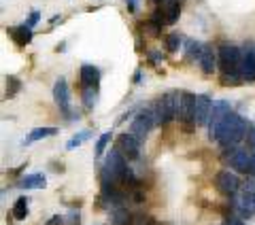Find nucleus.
<instances>
[{
	"mask_svg": "<svg viewBox=\"0 0 255 225\" xmlns=\"http://www.w3.org/2000/svg\"><path fill=\"white\" fill-rule=\"evenodd\" d=\"M247 125L249 123H247L241 115H236V112H228V117L223 119V123L219 127L217 142L221 144V147H226V149L236 147V144L245 138Z\"/></svg>",
	"mask_w": 255,
	"mask_h": 225,
	"instance_id": "obj_1",
	"label": "nucleus"
},
{
	"mask_svg": "<svg viewBox=\"0 0 255 225\" xmlns=\"http://www.w3.org/2000/svg\"><path fill=\"white\" fill-rule=\"evenodd\" d=\"M177 107H179V94H164L153 107V115H155V123H168L172 119H177Z\"/></svg>",
	"mask_w": 255,
	"mask_h": 225,
	"instance_id": "obj_2",
	"label": "nucleus"
},
{
	"mask_svg": "<svg viewBox=\"0 0 255 225\" xmlns=\"http://www.w3.org/2000/svg\"><path fill=\"white\" fill-rule=\"evenodd\" d=\"M234 208L243 219H251L255 215V181H247L243 189L234 196Z\"/></svg>",
	"mask_w": 255,
	"mask_h": 225,
	"instance_id": "obj_3",
	"label": "nucleus"
},
{
	"mask_svg": "<svg viewBox=\"0 0 255 225\" xmlns=\"http://www.w3.org/2000/svg\"><path fill=\"white\" fill-rule=\"evenodd\" d=\"M241 49L234 45H221L219 47V68L221 75H238L241 68Z\"/></svg>",
	"mask_w": 255,
	"mask_h": 225,
	"instance_id": "obj_4",
	"label": "nucleus"
},
{
	"mask_svg": "<svg viewBox=\"0 0 255 225\" xmlns=\"http://www.w3.org/2000/svg\"><path fill=\"white\" fill-rule=\"evenodd\" d=\"M223 159L230 164V168L236 172H243L251 174V166H253V153H249L247 149H241V147H230L226 151V155H223Z\"/></svg>",
	"mask_w": 255,
	"mask_h": 225,
	"instance_id": "obj_5",
	"label": "nucleus"
},
{
	"mask_svg": "<svg viewBox=\"0 0 255 225\" xmlns=\"http://www.w3.org/2000/svg\"><path fill=\"white\" fill-rule=\"evenodd\" d=\"M228 112H232V107H230L228 100H217L213 102L211 107V117H209V138L211 140H217V134H219V127L223 123V119L228 117Z\"/></svg>",
	"mask_w": 255,
	"mask_h": 225,
	"instance_id": "obj_6",
	"label": "nucleus"
},
{
	"mask_svg": "<svg viewBox=\"0 0 255 225\" xmlns=\"http://www.w3.org/2000/svg\"><path fill=\"white\" fill-rule=\"evenodd\" d=\"M153 125H155L153 109H142L138 115L134 117V121H132V125H130V132L142 142V140H145V136L151 132V127H153Z\"/></svg>",
	"mask_w": 255,
	"mask_h": 225,
	"instance_id": "obj_7",
	"label": "nucleus"
},
{
	"mask_svg": "<svg viewBox=\"0 0 255 225\" xmlns=\"http://www.w3.org/2000/svg\"><path fill=\"white\" fill-rule=\"evenodd\" d=\"M211 107L213 100L206 94H198L194 100V112H191V123L194 125H206L211 117Z\"/></svg>",
	"mask_w": 255,
	"mask_h": 225,
	"instance_id": "obj_8",
	"label": "nucleus"
},
{
	"mask_svg": "<svg viewBox=\"0 0 255 225\" xmlns=\"http://www.w3.org/2000/svg\"><path fill=\"white\" fill-rule=\"evenodd\" d=\"M215 185H217V189L223 196H230V198H234L238 191H241V179L230 170L217 172V176H215Z\"/></svg>",
	"mask_w": 255,
	"mask_h": 225,
	"instance_id": "obj_9",
	"label": "nucleus"
},
{
	"mask_svg": "<svg viewBox=\"0 0 255 225\" xmlns=\"http://www.w3.org/2000/svg\"><path fill=\"white\" fill-rule=\"evenodd\" d=\"M243 81H255V49L247 47L241 53V68H238Z\"/></svg>",
	"mask_w": 255,
	"mask_h": 225,
	"instance_id": "obj_10",
	"label": "nucleus"
},
{
	"mask_svg": "<svg viewBox=\"0 0 255 225\" xmlns=\"http://www.w3.org/2000/svg\"><path fill=\"white\" fill-rule=\"evenodd\" d=\"M117 149L124 153V157H128V159H136L138 157V153H140V140L134 136L132 132L130 134H122L119 136V144H117Z\"/></svg>",
	"mask_w": 255,
	"mask_h": 225,
	"instance_id": "obj_11",
	"label": "nucleus"
},
{
	"mask_svg": "<svg viewBox=\"0 0 255 225\" xmlns=\"http://www.w3.org/2000/svg\"><path fill=\"white\" fill-rule=\"evenodd\" d=\"M53 100H55L58 109L64 112V115H68V111H70V92H68V85H66V81H64L62 77L53 83Z\"/></svg>",
	"mask_w": 255,
	"mask_h": 225,
	"instance_id": "obj_12",
	"label": "nucleus"
},
{
	"mask_svg": "<svg viewBox=\"0 0 255 225\" xmlns=\"http://www.w3.org/2000/svg\"><path fill=\"white\" fill-rule=\"evenodd\" d=\"M194 100L196 96L189 92H183L179 96V107H177V119L181 123H191V112H194Z\"/></svg>",
	"mask_w": 255,
	"mask_h": 225,
	"instance_id": "obj_13",
	"label": "nucleus"
},
{
	"mask_svg": "<svg viewBox=\"0 0 255 225\" xmlns=\"http://www.w3.org/2000/svg\"><path fill=\"white\" fill-rule=\"evenodd\" d=\"M79 81L83 87H98L100 83V70L92 66V64H83L81 70H79Z\"/></svg>",
	"mask_w": 255,
	"mask_h": 225,
	"instance_id": "obj_14",
	"label": "nucleus"
},
{
	"mask_svg": "<svg viewBox=\"0 0 255 225\" xmlns=\"http://www.w3.org/2000/svg\"><path fill=\"white\" fill-rule=\"evenodd\" d=\"M198 64H200V68L204 75H213L215 70V64H217V58H215V51L211 45H202V53H200V60H198Z\"/></svg>",
	"mask_w": 255,
	"mask_h": 225,
	"instance_id": "obj_15",
	"label": "nucleus"
},
{
	"mask_svg": "<svg viewBox=\"0 0 255 225\" xmlns=\"http://www.w3.org/2000/svg\"><path fill=\"white\" fill-rule=\"evenodd\" d=\"M9 34L13 36V41L17 45H28L32 41V28H28L26 23H23V26H17V28H11Z\"/></svg>",
	"mask_w": 255,
	"mask_h": 225,
	"instance_id": "obj_16",
	"label": "nucleus"
},
{
	"mask_svg": "<svg viewBox=\"0 0 255 225\" xmlns=\"http://www.w3.org/2000/svg\"><path fill=\"white\" fill-rule=\"evenodd\" d=\"M55 134H58V130H55V127H34V130L28 134V138L23 140V144L36 142V140H41V138H47V136H55Z\"/></svg>",
	"mask_w": 255,
	"mask_h": 225,
	"instance_id": "obj_17",
	"label": "nucleus"
},
{
	"mask_svg": "<svg viewBox=\"0 0 255 225\" xmlns=\"http://www.w3.org/2000/svg\"><path fill=\"white\" fill-rule=\"evenodd\" d=\"M19 185L23 189H41V187H45V176L43 174H30Z\"/></svg>",
	"mask_w": 255,
	"mask_h": 225,
	"instance_id": "obj_18",
	"label": "nucleus"
},
{
	"mask_svg": "<svg viewBox=\"0 0 255 225\" xmlns=\"http://www.w3.org/2000/svg\"><path fill=\"white\" fill-rule=\"evenodd\" d=\"M13 217L17 221H21V219H26V217H28V198L26 196L17 198V202L13 204Z\"/></svg>",
	"mask_w": 255,
	"mask_h": 225,
	"instance_id": "obj_19",
	"label": "nucleus"
},
{
	"mask_svg": "<svg viewBox=\"0 0 255 225\" xmlns=\"http://www.w3.org/2000/svg\"><path fill=\"white\" fill-rule=\"evenodd\" d=\"M164 15H166V23H174L179 19V15H181V2H177V0H172V2L166 6V9H162Z\"/></svg>",
	"mask_w": 255,
	"mask_h": 225,
	"instance_id": "obj_20",
	"label": "nucleus"
},
{
	"mask_svg": "<svg viewBox=\"0 0 255 225\" xmlns=\"http://www.w3.org/2000/svg\"><path fill=\"white\" fill-rule=\"evenodd\" d=\"M98 102V90L96 87H83V104L87 111H92Z\"/></svg>",
	"mask_w": 255,
	"mask_h": 225,
	"instance_id": "obj_21",
	"label": "nucleus"
},
{
	"mask_svg": "<svg viewBox=\"0 0 255 225\" xmlns=\"http://www.w3.org/2000/svg\"><path fill=\"white\" fill-rule=\"evenodd\" d=\"M90 136H92V132H90V130H81V132H77V134L73 136V138L68 140L66 149H68V151H73V149H77V147H81V144H83L87 138H90Z\"/></svg>",
	"mask_w": 255,
	"mask_h": 225,
	"instance_id": "obj_22",
	"label": "nucleus"
},
{
	"mask_svg": "<svg viewBox=\"0 0 255 225\" xmlns=\"http://www.w3.org/2000/svg\"><path fill=\"white\" fill-rule=\"evenodd\" d=\"M185 51H187V60H200L202 45L196 41H185Z\"/></svg>",
	"mask_w": 255,
	"mask_h": 225,
	"instance_id": "obj_23",
	"label": "nucleus"
},
{
	"mask_svg": "<svg viewBox=\"0 0 255 225\" xmlns=\"http://www.w3.org/2000/svg\"><path fill=\"white\" fill-rule=\"evenodd\" d=\"M181 43H183L181 34H177V32H172V34H168V36H166V51H170V53L179 51Z\"/></svg>",
	"mask_w": 255,
	"mask_h": 225,
	"instance_id": "obj_24",
	"label": "nucleus"
},
{
	"mask_svg": "<svg viewBox=\"0 0 255 225\" xmlns=\"http://www.w3.org/2000/svg\"><path fill=\"white\" fill-rule=\"evenodd\" d=\"M130 221H132L130 213H128V211H124L122 206H119L117 211L113 213V225H130Z\"/></svg>",
	"mask_w": 255,
	"mask_h": 225,
	"instance_id": "obj_25",
	"label": "nucleus"
},
{
	"mask_svg": "<svg viewBox=\"0 0 255 225\" xmlns=\"http://www.w3.org/2000/svg\"><path fill=\"white\" fill-rule=\"evenodd\" d=\"M111 138H113V134H111V132H105L98 138V142H96V157L105 155V149H107V144L111 142Z\"/></svg>",
	"mask_w": 255,
	"mask_h": 225,
	"instance_id": "obj_26",
	"label": "nucleus"
},
{
	"mask_svg": "<svg viewBox=\"0 0 255 225\" xmlns=\"http://www.w3.org/2000/svg\"><path fill=\"white\" fill-rule=\"evenodd\" d=\"M145 32H149L151 36H159V34H162V26H159V23H155V21H151V19H149V23L145 26Z\"/></svg>",
	"mask_w": 255,
	"mask_h": 225,
	"instance_id": "obj_27",
	"label": "nucleus"
},
{
	"mask_svg": "<svg viewBox=\"0 0 255 225\" xmlns=\"http://www.w3.org/2000/svg\"><path fill=\"white\" fill-rule=\"evenodd\" d=\"M6 85H11V92H9V96H13V94H17L19 92V79L17 77H9L6 79Z\"/></svg>",
	"mask_w": 255,
	"mask_h": 225,
	"instance_id": "obj_28",
	"label": "nucleus"
},
{
	"mask_svg": "<svg viewBox=\"0 0 255 225\" xmlns=\"http://www.w3.org/2000/svg\"><path fill=\"white\" fill-rule=\"evenodd\" d=\"M245 140L251 144V147H255V125H247V134H245Z\"/></svg>",
	"mask_w": 255,
	"mask_h": 225,
	"instance_id": "obj_29",
	"label": "nucleus"
},
{
	"mask_svg": "<svg viewBox=\"0 0 255 225\" xmlns=\"http://www.w3.org/2000/svg\"><path fill=\"white\" fill-rule=\"evenodd\" d=\"M38 19H41V13H38V11H32V13L28 15V21H26V26H28V28H34L36 23H38Z\"/></svg>",
	"mask_w": 255,
	"mask_h": 225,
	"instance_id": "obj_30",
	"label": "nucleus"
},
{
	"mask_svg": "<svg viewBox=\"0 0 255 225\" xmlns=\"http://www.w3.org/2000/svg\"><path fill=\"white\" fill-rule=\"evenodd\" d=\"M223 225H245V221H243V217H228L223 221Z\"/></svg>",
	"mask_w": 255,
	"mask_h": 225,
	"instance_id": "obj_31",
	"label": "nucleus"
},
{
	"mask_svg": "<svg viewBox=\"0 0 255 225\" xmlns=\"http://www.w3.org/2000/svg\"><path fill=\"white\" fill-rule=\"evenodd\" d=\"M162 58H164V55L159 53V51H149V60H151V62H159Z\"/></svg>",
	"mask_w": 255,
	"mask_h": 225,
	"instance_id": "obj_32",
	"label": "nucleus"
},
{
	"mask_svg": "<svg viewBox=\"0 0 255 225\" xmlns=\"http://www.w3.org/2000/svg\"><path fill=\"white\" fill-rule=\"evenodd\" d=\"M124 2H126V6H128V11L130 13L136 11V0H124Z\"/></svg>",
	"mask_w": 255,
	"mask_h": 225,
	"instance_id": "obj_33",
	"label": "nucleus"
},
{
	"mask_svg": "<svg viewBox=\"0 0 255 225\" xmlns=\"http://www.w3.org/2000/svg\"><path fill=\"white\" fill-rule=\"evenodd\" d=\"M149 2H153V4H159V6H162V9H166V6H168V4L172 2V0H149Z\"/></svg>",
	"mask_w": 255,
	"mask_h": 225,
	"instance_id": "obj_34",
	"label": "nucleus"
},
{
	"mask_svg": "<svg viewBox=\"0 0 255 225\" xmlns=\"http://www.w3.org/2000/svg\"><path fill=\"white\" fill-rule=\"evenodd\" d=\"M251 174L255 176V151H253V166H251Z\"/></svg>",
	"mask_w": 255,
	"mask_h": 225,
	"instance_id": "obj_35",
	"label": "nucleus"
}]
</instances>
